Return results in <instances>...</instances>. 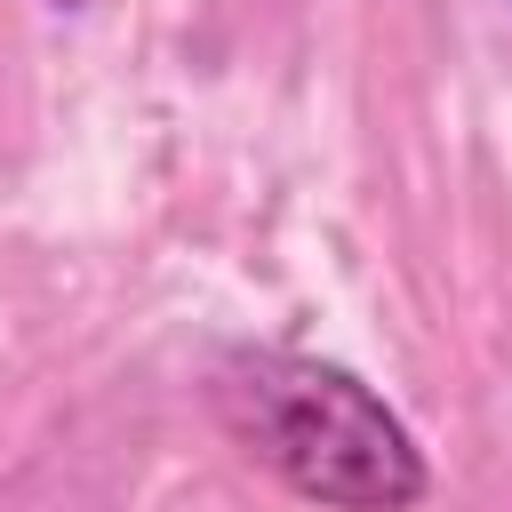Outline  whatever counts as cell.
<instances>
[{"label":"cell","mask_w":512,"mask_h":512,"mask_svg":"<svg viewBox=\"0 0 512 512\" xmlns=\"http://www.w3.org/2000/svg\"><path fill=\"white\" fill-rule=\"evenodd\" d=\"M208 400L224 432L320 512H408L432 480L408 424L336 360L240 344L216 360Z\"/></svg>","instance_id":"obj_1"},{"label":"cell","mask_w":512,"mask_h":512,"mask_svg":"<svg viewBox=\"0 0 512 512\" xmlns=\"http://www.w3.org/2000/svg\"><path fill=\"white\" fill-rule=\"evenodd\" d=\"M56 8H80V0H56Z\"/></svg>","instance_id":"obj_2"}]
</instances>
